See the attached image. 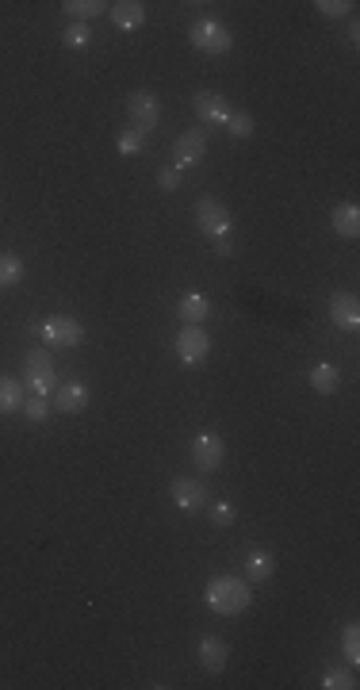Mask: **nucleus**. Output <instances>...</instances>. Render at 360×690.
<instances>
[{
	"instance_id": "nucleus-32",
	"label": "nucleus",
	"mask_w": 360,
	"mask_h": 690,
	"mask_svg": "<svg viewBox=\"0 0 360 690\" xmlns=\"http://www.w3.org/2000/svg\"><path fill=\"white\" fill-rule=\"evenodd\" d=\"M215 250H219L222 257H230V253H234V246H230V234H226V238H215Z\"/></svg>"
},
{
	"instance_id": "nucleus-18",
	"label": "nucleus",
	"mask_w": 360,
	"mask_h": 690,
	"mask_svg": "<svg viewBox=\"0 0 360 690\" xmlns=\"http://www.w3.org/2000/svg\"><path fill=\"white\" fill-rule=\"evenodd\" d=\"M306 380H311V388L318 391V396H338V388H341V372H338V364L318 361L314 369L306 372Z\"/></svg>"
},
{
	"instance_id": "nucleus-1",
	"label": "nucleus",
	"mask_w": 360,
	"mask_h": 690,
	"mask_svg": "<svg viewBox=\"0 0 360 690\" xmlns=\"http://www.w3.org/2000/svg\"><path fill=\"white\" fill-rule=\"evenodd\" d=\"M204 602H207V610H215L219 618H238V614L249 610L253 591H249V584H246L242 575L222 572V575H211V579H207Z\"/></svg>"
},
{
	"instance_id": "nucleus-23",
	"label": "nucleus",
	"mask_w": 360,
	"mask_h": 690,
	"mask_svg": "<svg viewBox=\"0 0 360 690\" xmlns=\"http://www.w3.org/2000/svg\"><path fill=\"white\" fill-rule=\"evenodd\" d=\"M23 280V261L16 253H0V288H16Z\"/></svg>"
},
{
	"instance_id": "nucleus-9",
	"label": "nucleus",
	"mask_w": 360,
	"mask_h": 690,
	"mask_svg": "<svg viewBox=\"0 0 360 690\" xmlns=\"http://www.w3.org/2000/svg\"><path fill=\"white\" fill-rule=\"evenodd\" d=\"M43 342L54 349H77L85 342V327L73 315H54L43 322Z\"/></svg>"
},
{
	"instance_id": "nucleus-8",
	"label": "nucleus",
	"mask_w": 360,
	"mask_h": 690,
	"mask_svg": "<svg viewBox=\"0 0 360 690\" xmlns=\"http://www.w3.org/2000/svg\"><path fill=\"white\" fill-rule=\"evenodd\" d=\"M172 345H177V361L184 364V369H199V364L211 357V337H207L204 327H184Z\"/></svg>"
},
{
	"instance_id": "nucleus-21",
	"label": "nucleus",
	"mask_w": 360,
	"mask_h": 690,
	"mask_svg": "<svg viewBox=\"0 0 360 690\" xmlns=\"http://www.w3.org/2000/svg\"><path fill=\"white\" fill-rule=\"evenodd\" d=\"M112 4H104V0H65L62 4V12L70 16L73 23H92L96 16H104Z\"/></svg>"
},
{
	"instance_id": "nucleus-27",
	"label": "nucleus",
	"mask_w": 360,
	"mask_h": 690,
	"mask_svg": "<svg viewBox=\"0 0 360 690\" xmlns=\"http://www.w3.org/2000/svg\"><path fill=\"white\" fill-rule=\"evenodd\" d=\"M207 514H211V522H215L219 530H230V525L238 522L234 503H207Z\"/></svg>"
},
{
	"instance_id": "nucleus-24",
	"label": "nucleus",
	"mask_w": 360,
	"mask_h": 690,
	"mask_svg": "<svg viewBox=\"0 0 360 690\" xmlns=\"http://www.w3.org/2000/svg\"><path fill=\"white\" fill-rule=\"evenodd\" d=\"M341 652H345V660H349V668L360 664V626L356 621H349V626L341 629Z\"/></svg>"
},
{
	"instance_id": "nucleus-25",
	"label": "nucleus",
	"mask_w": 360,
	"mask_h": 690,
	"mask_svg": "<svg viewBox=\"0 0 360 690\" xmlns=\"http://www.w3.org/2000/svg\"><path fill=\"white\" fill-rule=\"evenodd\" d=\"M62 43L70 47V50H85V47H92V27L88 23H70L62 31Z\"/></svg>"
},
{
	"instance_id": "nucleus-22",
	"label": "nucleus",
	"mask_w": 360,
	"mask_h": 690,
	"mask_svg": "<svg viewBox=\"0 0 360 690\" xmlns=\"http://www.w3.org/2000/svg\"><path fill=\"white\" fill-rule=\"evenodd\" d=\"M115 150L123 158H138L146 150V134L135 131V127H123V131H119V139H115Z\"/></svg>"
},
{
	"instance_id": "nucleus-28",
	"label": "nucleus",
	"mask_w": 360,
	"mask_h": 690,
	"mask_svg": "<svg viewBox=\"0 0 360 690\" xmlns=\"http://www.w3.org/2000/svg\"><path fill=\"white\" fill-rule=\"evenodd\" d=\"M322 686H326V690H353V686H356V675H353V671H341V668H330V671L322 675Z\"/></svg>"
},
{
	"instance_id": "nucleus-4",
	"label": "nucleus",
	"mask_w": 360,
	"mask_h": 690,
	"mask_svg": "<svg viewBox=\"0 0 360 690\" xmlns=\"http://www.w3.org/2000/svg\"><path fill=\"white\" fill-rule=\"evenodd\" d=\"M23 372H28V384H31V396L46 399L58 391V380H54V357H50V349H31L28 361H23Z\"/></svg>"
},
{
	"instance_id": "nucleus-7",
	"label": "nucleus",
	"mask_w": 360,
	"mask_h": 690,
	"mask_svg": "<svg viewBox=\"0 0 360 690\" xmlns=\"http://www.w3.org/2000/svg\"><path fill=\"white\" fill-rule=\"evenodd\" d=\"M169 498H172V507H177V510H184V514H199V510H207L211 491H207V483H204V480L177 476V480L169 483Z\"/></svg>"
},
{
	"instance_id": "nucleus-12",
	"label": "nucleus",
	"mask_w": 360,
	"mask_h": 690,
	"mask_svg": "<svg viewBox=\"0 0 360 690\" xmlns=\"http://www.w3.org/2000/svg\"><path fill=\"white\" fill-rule=\"evenodd\" d=\"M330 319L338 322L341 330H356L360 327V300L353 292H333L330 295Z\"/></svg>"
},
{
	"instance_id": "nucleus-29",
	"label": "nucleus",
	"mask_w": 360,
	"mask_h": 690,
	"mask_svg": "<svg viewBox=\"0 0 360 690\" xmlns=\"http://www.w3.org/2000/svg\"><path fill=\"white\" fill-rule=\"evenodd\" d=\"M226 131H230V139H249V134H253V115L249 112H230Z\"/></svg>"
},
{
	"instance_id": "nucleus-26",
	"label": "nucleus",
	"mask_w": 360,
	"mask_h": 690,
	"mask_svg": "<svg viewBox=\"0 0 360 690\" xmlns=\"http://www.w3.org/2000/svg\"><path fill=\"white\" fill-rule=\"evenodd\" d=\"M314 8H318V16H326V20H345L356 4L353 0H318Z\"/></svg>"
},
{
	"instance_id": "nucleus-19",
	"label": "nucleus",
	"mask_w": 360,
	"mask_h": 690,
	"mask_svg": "<svg viewBox=\"0 0 360 690\" xmlns=\"http://www.w3.org/2000/svg\"><path fill=\"white\" fill-rule=\"evenodd\" d=\"M28 403V388L16 376H0V414H16Z\"/></svg>"
},
{
	"instance_id": "nucleus-16",
	"label": "nucleus",
	"mask_w": 360,
	"mask_h": 690,
	"mask_svg": "<svg viewBox=\"0 0 360 690\" xmlns=\"http://www.w3.org/2000/svg\"><path fill=\"white\" fill-rule=\"evenodd\" d=\"M108 16H112V23L119 27V31H138V27L146 23V4L142 0H119V4L108 8Z\"/></svg>"
},
{
	"instance_id": "nucleus-17",
	"label": "nucleus",
	"mask_w": 360,
	"mask_h": 690,
	"mask_svg": "<svg viewBox=\"0 0 360 690\" xmlns=\"http://www.w3.org/2000/svg\"><path fill=\"white\" fill-rule=\"evenodd\" d=\"M226 641L222 637H215V633H207L204 641H199V664H204V671H211V675H219L222 668H226Z\"/></svg>"
},
{
	"instance_id": "nucleus-31",
	"label": "nucleus",
	"mask_w": 360,
	"mask_h": 690,
	"mask_svg": "<svg viewBox=\"0 0 360 690\" xmlns=\"http://www.w3.org/2000/svg\"><path fill=\"white\" fill-rule=\"evenodd\" d=\"M23 414H28V422H46V418H50V403L35 396L31 403H23Z\"/></svg>"
},
{
	"instance_id": "nucleus-6",
	"label": "nucleus",
	"mask_w": 360,
	"mask_h": 690,
	"mask_svg": "<svg viewBox=\"0 0 360 690\" xmlns=\"http://www.w3.org/2000/svg\"><path fill=\"white\" fill-rule=\"evenodd\" d=\"M230 223H234V219H230V211H226L222 200L204 196V200L196 204V226H199V234H207L211 242L230 234Z\"/></svg>"
},
{
	"instance_id": "nucleus-5",
	"label": "nucleus",
	"mask_w": 360,
	"mask_h": 690,
	"mask_svg": "<svg viewBox=\"0 0 360 690\" xmlns=\"http://www.w3.org/2000/svg\"><path fill=\"white\" fill-rule=\"evenodd\" d=\"M188 456L199 472H219L222 460H226V441L215 434V430H199L188 445Z\"/></svg>"
},
{
	"instance_id": "nucleus-3",
	"label": "nucleus",
	"mask_w": 360,
	"mask_h": 690,
	"mask_svg": "<svg viewBox=\"0 0 360 690\" xmlns=\"http://www.w3.org/2000/svg\"><path fill=\"white\" fill-rule=\"evenodd\" d=\"M157 124H162V100H157V92H150V89L130 92L127 97V127L150 134Z\"/></svg>"
},
{
	"instance_id": "nucleus-11",
	"label": "nucleus",
	"mask_w": 360,
	"mask_h": 690,
	"mask_svg": "<svg viewBox=\"0 0 360 690\" xmlns=\"http://www.w3.org/2000/svg\"><path fill=\"white\" fill-rule=\"evenodd\" d=\"M192 107H196V115H199V124L204 127H226V119H230V112H234L222 92H215V89H199L192 97Z\"/></svg>"
},
{
	"instance_id": "nucleus-15",
	"label": "nucleus",
	"mask_w": 360,
	"mask_h": 690,
	"mask_svg": "<svg viewBox=\"0 0 360 690\" xmlns=\"http://www.w3.org/2000/svg\"><path fill=\"white\" fill-rule=\"evenodd\" d=\"M276 575V557L269 549H249L246 552V584H269Z\"/></svg>"
},
{
	"instance_id": "nucleus-13",
	"label": "nucleus",
	"mask_w": 360,
	"mask_h": 690,
	"mask_svg": "<svg viewBox=\"0 0 360 690\" xmlns=\"http://www.w3.org/2000/svg\"><path fill=\"white\" fill-rule=\"evenodd\" d=\"M88 399H92V391L81 384V380H70V384H58L54 391V407L62 414H81L88 407Z\"/></svg>"
},
{
	"instance_id": "nucleus-30",
	"label": "nucleus",
	"mask_w": 360,
	"mask_h": 690,
	"mask_svg": "<svg viewBox=\"0 0 360 690\" xmlns=\"http://www.w3.org/2000/svg\"><path fill=\"white\" fill-rule=\"evenodd\" d=\"M180 177H184V173L177 166H162V169H157V188H162V192H177Z\"/></svg>"
},
{
	"instance_id": "nucleus-14",
	"label": "nucleus",
	"mask_w": 360,
	"mask_h": 690,
	"mask_svg": "<svg viewBox=\"0 0 360 690\" xmlns=\"http://www.w3.org/2000/svg\"><path fill=\"white\" fill-rule=\"evenodd\" d=\"M211 315V295L204 292H188V295H180V303H177V319L184 322V327H204V319Z\"/></svg>"
},
{
	"instance_id": "nucleus-10",
	"label": "nucleus",
	"mask_w": 360,
	"mask_h": 690,
	"mask_svg": "<svg viewBox=\"0 0 360 690\" xmlns=\"http://www.w3.org/2000/svg\"><path fill=\"white\" fill-rule=\"evenodd\" d=\"M204 154H207V131H204V127L184 131L180 139L172 142V166H177L180 173L192 169V166H199V161H204Z\"/></svg>"
},
{
	"instance_id": "nucleus-2",
	"label": "nucleus",
	"mask_w": 360,
	"mask_h": 690,
	"mask_svg": "<svg viewBox=\"0 0 360 690\" xmlns=\"http://www.w3.org/2000/svg\"><path fill=\"white\" fill-rule=\"evenodd\" d=\"M188 43H192L199 54H211V58H215V54H230L234 35H230V27H226V23L204 16V20H196V23L188 27Z\"/></svg>"
},
{
	"instance_id": "nucleus-20",
	"label": "nucleus",
	"mask_w": 360,
	"mask_h": 690,
	"mask_svg": "<svg viewBox=\"0 0 360 690\" xmlns=\"http://www.w3.org/2000/svg\"><path fill=\"white\" fill-rule=\"evenodd\" d=\"M330 223L341 238H356L360 234V208L356 204H338L330 211Z\"/></svg>"
}]
</instances>
